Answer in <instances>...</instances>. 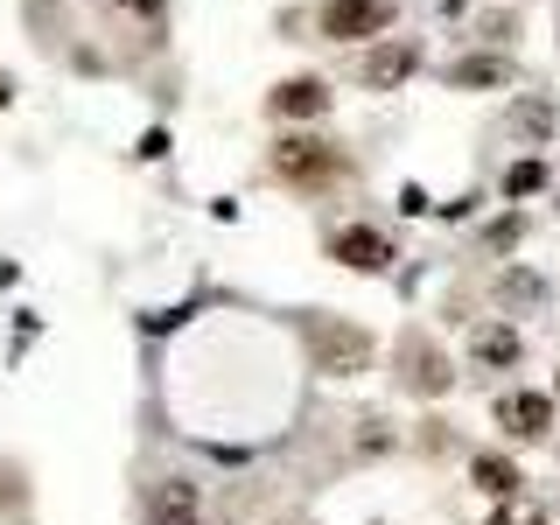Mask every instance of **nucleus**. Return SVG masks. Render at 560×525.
I'll list each match as a JSON object with an SVG mask.
<instances>
[{"label": "nucleus", "instance_id": "obj_1", "mask_svg": "<svg viewBox=\"0 0 560 525\" xmlns=\"http://www.w3.org/2000/svg\"><path fill=\"white\" fill-rule=\"evenodd\" d=\"M294 329H302V350H308L315 378H364V372H372V358H378L372 329L350 323V315H337V308L294 315Z\"/></svg>", "mask_w": 560, "mask_h": 525}, {"label": "nucleus", "instance_id": "obj_2", "mask_svg": "<svg viewBox=\"0 0 560 525\" xmlns=\"http://www.w3.org/2000/svg\"><path fill=\"white\" fill-rule=\"evenodd\" d=\"M267 168H273V183L294 189V197H323V189L350 168V154L337 140H323V133H280L267 148Z\"/></svg>", "mask_w": 560, "mask_h": 525}, {"label": "nucleus", "instance_id": "obj_3", "mask_svg": "<svg viewBox=\"0 0 560 525\" xmlns=\"http://www.w3.org/2000/svg\"><path fill=\"white\" fill-rule=\"evenodd\" d=\"M399 22V0H323L315 8V35L323 43H378Z\"/></svg>", "mask_w": 560, "mask_h": 525}, {"label": "nucleus", "instance_id": "obj_4", "mask_svg": "<svg viewBox=\"0 0 560 525\" xmlns=\"http://www.w3.org/2000/svg\"><path fill=\"white\" fill-rule=\"evenodd\" d=\"M399 393H413V399H442V393H455L448 350L434 343V337H420V329L399 343Z\"/></svg>", "mask_w": 560, "mask_h": 525}, {"label": "nucleus", "instance_id": "obj_5", "mask_svg": "<svg viewBox=\"0 0 560 525\" xmlns=\"http://www.w3.org/2000/svg\"><path fill=\"white\" fill-rule=\"evenodd\" d=\"M512 442H547L553 434V393H533V385H512V393H498V407H490Z\"/></svg>", "mask_w": 560, "mask_h": 525}, {"label": "nucleus", "instance_id": "obj_6", "mask_svg": "<svg viewBox=\"0 0 560 525\" xmlns=\"http://www.w3.org/2000/svg\"><path fill=\"white\" fill-rule=\"evenodd\" d=\"M413 70H420V43H407V35H378V43L358 57V84L364 92H399Z\"/></svg>", "mask_w": 560, "mask_h": 525}, {"label": "nucleus", "instance_id": "obj_7", "mask_svg": "<svg viewBox=\"0 0 560 525\" xmlns=\"http://www.w3.org/2000/svg\"><path fill=\"white\" fill-rule=\"evenodd\" d=\"M140 518L148 525H203V483L197 477H154L148 498H140Z\"/></svg>", "mask_w": 560, "mask_h": 525}, {"label": "nucleus", "instance_id": "obj_8", "mask_svg": "<svg viewBox=\"0 0 560 525\" xmlns=\"http://www.w3.org/2000/svg\"><path fill=\"white\" fill-rule=\"evenodd\" d=\"M323 253L337 259V267H350V273H385L393 267V238L372 232V224H337V232L323 238Z\"/></svg>", "mask_w": 560, "mask_h": 525}, {"label": "nucleus", "instance_id": "obj_9", "mask_svg": "<svg viewBox=\"0 0 560 525\" xmlns=\"http://www.w3.org/2000/svg\"><path fill=\"white\" fill-rule=\"evenodd\" d=\"M267 113L273 119H323L329 113V84L308 78V70H302V78H280L267 92Z\"/></svg>", "mask_w": 560, "mask_h": 525}, {"label": "nucleus", "instance_id": "obj_10", "mask_svg": "<svg viewBox=\"0 0 560 525\" xmlns=\"http://www.w3.org/2000/svg\"><path fill=\"white\" fill-rule=\"evenodd\" d=\"M469 358H477V372H512L525 358V343H518L512 323H477L469 329Z\"/></svg>", "mask_w": 560, "mask_h": 525}, {"label": "nucleus", "instance_id": "obj_11", "mask_svg": "<svg viewBox=\"0 0 560 525\" xmlns=\"http://www.w3.org/2000/svg\"><path fill=\"white\" fill-rule=\"evenodd\" d=\"M469 483H477L490 504H504V498H518V483H525V477H518V463H512V455L477 448V455H469Z\"/></svg>", "mask_w": 560, "mask_h": 525}, {"label": "nucleus", "instance_id": "obj_12", "mask_svg": "<svg viewBox=\"0 0 560 525\" xmlns=\"http://www.w3.org/2000/svg\"><path fill=\"white\" fill-rule=\"evenodd\" d=\"M498 84H512V57H463L448 63V92H498Z\"/></svg>", "mask_w": 560, "mask_h": 525}, {"label": "nucleus", "instance_id": "obj_13", "mask_svg": "<svg viewBox=\"0 0 560 525\" xmlns=\"http://www.w3.org/2000/svg\"><path fill=\"white\" fill-rule=\"evenodd\" d=\"M533 189H547V162H539V154H525V162H512L504 168V197H533Z\"/></svg>", "mask_w": 560, "mask_h": 525}, {"label": "nucleus", "instance_id": "obj_14", "mask_svg": "<svg viewBox=\"0 0 560 525\" xmlns=\"http://www.w3.org/2000/svg\"><path fill=\"white\" fill-rule=\"evenodd\" d=\"M483 525H547V504L518 490V498H504V504H498V512H490Z\"/></svg>", "mask_w": 560, "mask_h": 525}, {"label": "nucleus", "instance_id": "obj_15", "mask_svg": "<svg viewBox=\"0 0 560 525\" xmlns=\"http://www.w3.org/2000/svg\"><path fill=\"white\" fill-rule=\"evenodd\" d=\"M512 127H518L525 140H547V133H553V105H547V98H525L518 113H512Z\"/></svg>", "mask_w": 560, "mask_h": 525}, {"label": "nucleus", "instance_id": "obj_16", "mask_svg": "<svg viewBox=\"0 0 560 525\" xmlns=\"http://www.w3.org/2000/svg\"><path fill=\"white\" fill-rule=\"evenodd\" d=\"M119 8L140 14V22H162V8H168V0H119Z\"/></svg>", "mask_w": 560, "mask_h": 525}, {"label": "nucleus", "instance_id": "obj_17", "mask_svg": "<svg viewBox=\"0 0 560 525\" xmlns=\"http://www.w3.org/2000/svg\"><path fill=\"white\" fill-rule=\"evenodd\" d=\"M273 525H308V518H273Z\"/></svg>", "mask_w": 560, "mask_h": 525}, {"label": "nucleus", "instance_id": "obj_18", "mask_svg": "<svg viewBox=\"0 0 560 525\" xmlns=\"http://www.w3.org/2000/svg\"><path fill=\"white\" fill-rule=\"evenodd\" d=\"M0 105H8V84H0Z\"/></svg>", "mask_w": 560, "mask_h": 525}, {"label": "nucleus", "instance_id": "obj_19", "mask_svg": "<svg viewBox=\"0 0 560 525\" xmlns=\"http://www.w3.org/2000/svg\"><path fill=\"white\" fill-rule=\"evenodd\" d=\"M553 399H560V378H553Z\"/></svg>", "mask_w": 560, "mask_h": 525}]
</instances>
